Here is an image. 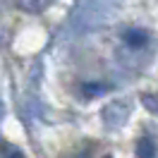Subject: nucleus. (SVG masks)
<instances>
[{"mask_svg":"<svg viewBox=\"0 0 158 158\" xmlns=\"http://www.w3.org/2000/svg\"><path fill=\"white\" fill-rule=\"evenodd\" d=\"M122 41L127 43L129 48L139 50V48H144V46L148 43V34L144 29H127L125 34H122Z\"/></svg>","mask_w":158,"mask_h":158,"instance_id":"f257e3e1","label":"nucleus"},{"mask_svg":"<svg viewBox=\"0 0 158 158\" xmlns=\"http://www.w3.org/2000/svg\"><path fill=\"white\" fill-rule=\"evenodd\" d=\"M50 5V0H17V7L27 15H41Z\"/></svg>","mask_w":158,"mask_h":158,"instance_id":"f03ea898","label":"nucleus"},{"mask_svg":"<svg viewBox=\"0 0 158 158\" xmlns=\"http://www.w3.org/2000/svg\"><path fill=\"white\" fill-rule=\"evenodd\" d=\"M137 158H156V141L151 137H141L137 141Z\"/></svg>","mask_w":158,"mask_h":158,"instance_id":"7ed1b4c3","label":"nucleus"},{"mask_svg":"<svg viewBox=\"0 0 158 158\" xmlns=\"http://www.w3.org/2000/svg\"><path fill=\"white\" fill-rule=\"evenodd\" d=\"M81 94H84V98H96V96H103V94H108V84H81Z\"/></svg>","mask_w":158,"mask_h":158,"instance_id":"20e7f679","label":"nucleus"},{"mask_svg":"<svg viewBox=\"0 0 158 158\" xmlns=\"http://www.w3.org/2000/svg\"><path fill=\"white\" fill-rule=\"evenodd\" d=\"M141 103H144V108L148 110V113H153L158 118V96H153V94H144L141 96Z\"/></svg>","mask_w":158,"mask_h":158,"instance_id":"39448f33","label":"nucleus"},{"mask_svg":"<svg viewBox=\"0 0 158 158\" xmlns=\"http://www.w3.org/2000/svg\"><path fill=\"white\" fill-rule=\"evenodd\" d=\"M7 158H24V156H22L19 151H12V153H10V156H7Z\"/></svg>","mask_w":158,"mask_h":158,"instance_id":"423d86ee","label":"nucleus"},{"mask_svg":"<svg viewBox=\"0 0 158 158\" xmlns=\"http://www.w3.org/2000/svg\"><path fill=\"white\" fill-rule=\"evenodd\" d=\"M2 115H5V106H2V101H0V122H2Z\"/></svg>","mask_w":158,"mask_h":158,"instance_id":"0eeeda50","label":"nucleus"},{"mask_svg":"<svg viewBox=\"0 0 158 158\" xmlns=\"http://www.w3.org/2000/svg\"><path fill=\"white\" fill-rule=\"evenodd\" d=\"M103 158H113V156H103Z\"/></svg>","mask_w":158,"mask_h":158,"instance_id":"6e6552de","label":"nucleus"}]
</instances>
